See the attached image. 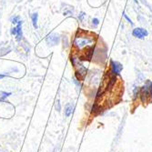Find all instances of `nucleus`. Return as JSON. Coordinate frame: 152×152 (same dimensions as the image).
Returning a JSON list of instances; mask_svg holds the SVG:
<instances>
[{
	"mask_svg": "<svg viewBox=\"0 0 152 152\" xmlns=\"http://www.w3.org/2000/svg\"><path fill=\"white\" fill-rule=\"evenodd\" d=\"M60 41V37L57 34H51L47 37V42L50 46H56L59 43Z\"/></svg>",
	"mask_w": 152,
	"mask_h": 152,
	"instance_id": "obj_5",
	"label": "nucleus"
},
{
	"mask_svg": "<svg viewBox=\"0 0 152 152\" xmlns=\"http://www.w3.org/2000/svg\"><path fill=\"white\" fill-rule=\"evenodd\" d=\"M92 22H93V24H94V25H96H96H99V19H98V18H94Z\"/></svg>",
	"mask_w": 152,
	"mask_h": 152,
	"instance_id": "obj_15",
	"label": "nucleus"
},
{
	"mask_svg": "<svg viewBox=\"0 0 152 152\" xmlns=\"http://www.w3.org/2000/svg\"><path fill=\"white\" fill-rule=\"evenodd\" d=\"M6 76H7V74H1V75H0V79L3 78V77H5Z\"/></svg>",
	"mask_w": 152,
	"mask_h": 152,
	"instance_id": "obj_18",
	"label": "nucleus"
},
{
	"mask_svg": "<svg viewBox=\"0 0 152 152\" xmlns=\"http://www.w3.org/2000/svg\"><path fill=\"white\" fill-rule=\"evenodd\" d=\"M94 44V38L84 34L80 33L75 37L74 39V47L78 51H83L85 49H88Z\"/></svg>",
	"mask_w": 152,
	"mask_h": 152,
	"instance_id": "obj_1",
	"label": "nucleus"
},
{
	"mask_svg": "<svg viewBox=\"0 0 152 152\" xmlns=\"http://www.w3.org/2000/svg\"><path fill=\"white\" fill-rule=\"evenodd\" d=\"M135 2H136L137 4H139V1H137V0H135Z\"/></svg>",
	"mask_w": 152,
	"mask_h": 152,
	"instance_id": "obj_19",
	"label": "nucleus"
},
{
	"mask_svg": "<svg viewBox=\"0 0 152 152\" xmlns=\"http://www.w3.org/2000/svg\"><path fill=\"white\" fill-rule=\"evenodd\" d=\"M74 83L77 85V87L78 88H81V85H80V83L77 81V79H76V78H74Z\"/></svg>",
	"mask_w": 152,
	"mask_h": 152,
	"instance_id": "obj_14",
	"label": "nucleus"
},
{
	"mask_svg": "<svg viewBox=\"0 0 152 152\" xmlns=\"http://www.w3.org/2000/svg\"><path fill=\"white\" fill-rule=\"evenodd\" d=\"M148 31L144 28H135L133 30V35L134 37L140 38V39H143L145 37L148 36Z\"/></svg>",
	"mask_w": 152,
	"mask_h": 152,
	"instance_id": "obj_6",
	"label": "nucleus"
},
{
	"mask_svg": "<svg viewBox=\"0 0 152 152\" xmlns=\"http://www.w3.org/2000/svg\"><path fill=\"white\" fill-rule=\"evenodd\" d=\"M11 95L9 92H2V94L0 95V101H5V99Z\"/></svg>",
	"mask_w": 152,
	"mask_h": 152,
	"instance_id": "obj_10",
	"label": "nucleus"
},
{
	"mask_svg": "<svg viewBox=\"0 0 152 152\" xmlns=\"http://www.w3.org/2000/svg\"><path fill=\"white\" fill-rule=\"evenodd\" d=\"M140 95H141V99L143 102L148 100L151 98L152 96V82L151 81L148 80L145 83V85L141 88Z\"/></svg>",
	"mask_w": 152,
	"mask_h": 152,
	"instance_id": "obj_3",
	"label": "nucleus"
},
{
	"mask_svg": "<svg viewBox=\"0 0 152 152\" xmlns=\"http://www.w3.org/2000/svg\"><path fill=\"white\" fill-rule=\"evenodd\" d=\"M84 17H85V14H84V13H81L80 15H79V17H78V18H79L80 20H82Z\"/></svg>",
	"mask_w": 152,
	"mask_h": 152,
	"instance_id": "obj_17",
	"label": "nucleus"
},
{
	"mask_svg": "<svg viewBox=\"0 0 152 152\" xmlns=\"http://www.w3.org/2000/svg\"><path fill=\"white\" fill-rule=\"evenodd\" d=\"M10 48H1L0 49V56H4V55H6V54H7V53H9L10 52Z\"/></svg>",
	"mask_w": 152,
	"mask_h": 152,
	"instance_id": "obj_12",
	"label": "nucleus"
},
{
	"mask_svg": "<svg viewBox=\"0 0 152 152\" xmlns=\"http://www.w3.org/2000/svg\"><path fill=\"white\" fill-rule=\"evenodd\" d=\"M11 34L13 36L16 37V39L18 41V42H21L23 39V32H22V20L19 21L15 26L12 27L10 30Z\"/></svg>",
	"mask_w": 152,
	"mask_h": 152,
	"instance_id": "obj_4",
	"label": "nucleus"
},
{
	"mask_svg": "<svg viewBox=\"0 0 152 152\" xmlns=\"http://www.w3.org/2000/svg\"><path fill=\"white\" fill-rule=\"evenodd\" d=\"M123 17H124V18H126V19H127V20H128V21H129V23H130V24H131V25L133 26V22L131 21V19H130V18H129V17H128V16L126 15V14H125V13H124V14H123Z\"/></svg>",
	"mask_w": 152,
	"mask_h": 152,
	"instance_id": "obj_13",
	"label": "nucleus"
},
{
	"mask_svg": "<svg viewBox=\"0 0 152 152\" xmlns=\"http://www.w3.org/2000/svg\"><path fill=\"white\" fill-rule=\"evenodd\" d=\"M111 68H112V73L114 75H118L123 69V66L120 63H118L117 61H112L111 62Z\"/></svg>",
	"mask_w": 152,
	"mask_h": 152,
	"instance_id": "obj_7",
	"label": "nucleus"
},
{
	"mask_svg": "<svg viewBox=\"0 0 152 152\" xmlns=\"http://www.w3.org/2000/svg\"><path fill=\"white\" fill-rule=\"evenodd\" d=\"M73 106L71 104H67L65 107V115L66 117H69L73 113Z\"/></svg>",
	"mask_w": 152,
	"mask_h": 152,
	"instance_id": "obj_8",
	"label": "nucleus"
},
{
	"mask_svg": "<svg viewBox=\"0 0 152 152\" xmlns=\"http://www.w3.org/2000/svg\"><path fill=\"white\" fill-rule=\"evenodd\" d=\"M56 107L58 110H60V105H59V100H57L56 102Z\"/></svg>",
	"mask_w": 152,
	"mask_h": 152,
	"instance_id": "obj_16",
	"label": "nucleus"
},
{
	"mask_svg": "<svg viewBox=\"0 0 152 152\" xmlns=\"http://www.w3.org/2000/svg\"><path fill=\"white\" fill-rule=\"evenodd\" d=\"M71 61L76 68L77 73L79 76V77H85L87 74V68L85 67V66H83V64L81 63V60L79 58L77 57H72L71 58Z\"/></svg>",
	"mask_w": 152,
	"mask_h": 152,
	"instance_id": "obj_2",
	"label": "nucleus"
},
{
	"mask_svg": "<svg viewBox=\"0 0 152 152\" xmlns=\"http://www.w3.org/2000/svg\"><path fill=\"white\" fill-rule=\"evenodd\" d=\"M31 19H32V24H33L34 28L37 29V20H38V15H37V13L32 14Z\"/></svg>",
	"mask_w": 152,
	"mask_h": 152,
	"instance_id": "obj_9",
	"label": "nucleus"
},
{
	"mask_svg": "<svg viewBox=\"0 0 152 152\" xmlns=\"http://www.w3.org/2000/svg\"><path fill=\"white\" fill-rule=\"evenodd\" d=\"M19 21H21V19H20V18L18 16H15V17H13L11 18V22H12L13 25H17Z\"/></svg>",
	"mask_w": 152,
	"mask_h": 152,
	"instance_id": "obj_11",
	"label": "nucleus"
}]
</instances>
